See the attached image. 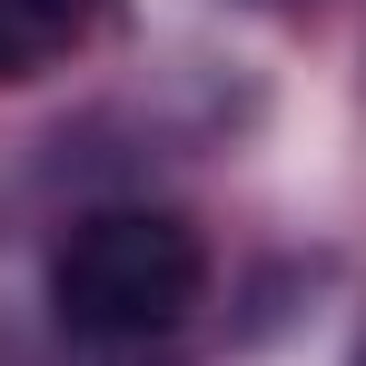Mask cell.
I'll list each match as a JSON object with an SVG mask.
<instances>
[{
    "mask_svg": "<svg viewBox=\"0 0 366 366\" xmlns=\"http://www.w3.org/2000/svg\"><path fill=\"white\" fill-rule=\"evenodd\" d=\"M357 366H366V347H357Z\"/></svg>",
    "mask_w": 366,
    "mask_h": 366,
    "instance_id": "3",
    "label": "cell"
},
{
    "mask_svg": "<svg viewBox=\"0 0 366 366\" xmlns=\"http://www.w3.org/2000/svg\"><path fill=\"white\" fill-rule=\"evenodd\" d=\"M208 297V238L188 228L179 208H89L69 218L50 247V307H60L69 337L89 347H149V337H179Z\"/></svg>",
    "mask_w": 366,
    "mask_h": 366,
    "instance_id": "1",
    "label": "cell"
},
{
    "mask_svg": "<svg viewBox=\"0 0 366 366\" xmlns=\"http://www.w3.org/2000/svg\"><path fill=\"white\" fill-rule=\"evenodd\" d=\"M129 0H0V79H40L79 60L99 30H119Z\"/></svg>",
    "mask_w": 366,
    "mask_h": 366,
    "instance_id": "2",
    "label": "cell"
}]
</instances>
